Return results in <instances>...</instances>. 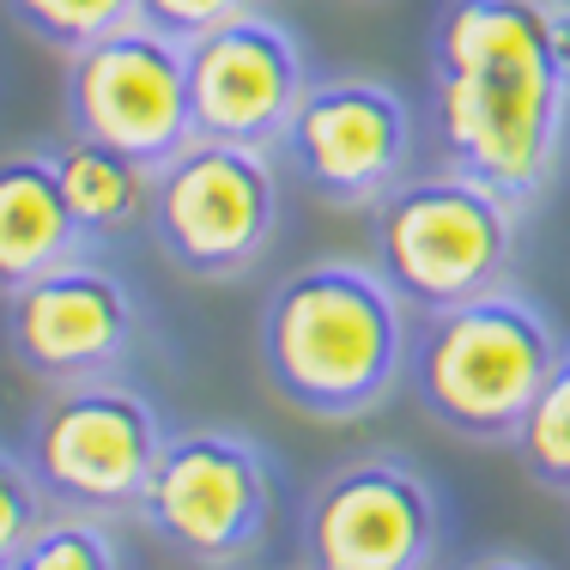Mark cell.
Masks as SVG:
<instances>
[{
	"label": "cell",
	"instance_id": "obj_8",
	"mask_svg": "<svg viewBox=\"0 0 570 570\" xmlns=\"http://www.w3.org/2000/svg\"><path fill=\"white\" fill-rule=\"evenodd\" d=\"M443 552V504L406 455L341 461L297 515L304 570H431Z\"/></svg>",
	"mask_w": 570,
	"mask_h": 570
},
{
	"label": "cell",
	"instance_id": "obj_9",
	"mask_svg": "<svg viewBox=\"0 0 570 570\" xmlns=\"http://www.w3.org/2000/svg\"><path fill=\"white\" fill-rule=\"evenodd\" d=\"M67 134L121 146L140 165H165L195 140L188 110V49L153 24H121L67 56Z\"/></svg>",
	"mask_w": 570,
	"mask_h": 570
},
{
	"label": "cell",
	"instance_id": "obj_1",
	"mask_svg": "<svg viewBox=\"0 0 570 570\" xmlns=\"http://www.w3.org/2000/svg\"><path fill=\"white\" fill-rule=\"evenodd\" d=\"M431 116L443 158L528 213L559 176L570 134V7L443 0Z\"/></svg>",
	"mask_w": 570,
	"mask_h": 570
},
{
	"label": "cell",
	"instance_id": "obj_4",
	"mask_svg": "<svg viewBox=\"0 0 570 570\" xmlns=\"http://www.w3.org/2000/svg\"><path fill=\"white\" fill-rule=\"evenodd\" d=\"M371 230L376 267L395 285V297L431 316V309L510 285L522 207H510L480 176L443 165L431 176H401L371 207Z\"/></svg>",
	"mask_w": 570,
	"mask_h": 570
},
{
	"label": "cell",
	"instance_id": "obj_14",
	"mask_svg": "<svg viewBox=\"0 0 570 570\" xmlns=\"http://www.w3.org/2000/svg\"><path fill=\"white\" fill-rule=\"evenodd\" d=\"M49 158H56V183L79 237L116 243L146 225V213H153V165H140L121 146L86 140V134H67Z\"/></svg>",
	"mask_w": 570,
	"mask_h": 570
},
{
	"label": "cell",
	"instance_id": "obj_21",
	"mask_svg": "<svg viewBox=\"0 0 570 570\" xmlns=\"http://www.w3.org/2000/svg\"><path fill=\"white\" fill-rule=\"evenodd\" d=\"M547 7H570V0H547Z\"/></svg>",
	"mask_w": 570,
	"mask_h": 570
},
{
	"label": "cell",
	"instance_id": "obj_6",
	"mask_svg": "<svg viewBox=\"0 0 570 570\" xmlns=\"http://www.w3.org/2000/svg\"><path fill=\"white\" fill-rule=\"evenodd\" d=\"M158 450H165V425L153 401L116 376H91V383L49 389L24 461L56 510L110 522V515L140 510Z\"/></svg>",
	"mask_w": 570,
	"mask_h": 570
},
{
	"label": "cell",
	"instance_id": "obj_20",
	"mask_svg": "<svg viewBox=\"0 0 570 570\" xmlns=\"http://www.w3.org/2000/svg\"><path fill=\"white\" fill-rule=\"evenodd\" d=\"M461 570H534V564L515 559V552H485V559H473V564H461Z\"/></svg>",
	"mask_w": 570,
	"mask_h": 570
},
{
	"label": "cell",
	"instance_id": "obj_16",
	"mask_svg": "<svg viewBox=\"0 0 570 570\" xmlns=\"http://www.w3.org/2000/svg\"><path fill=\"white\" fill-rule=\"evenodd\" d=\"M7 570H121V552L110 540V528L98 515H73L56 510L19 552L7 559Z\"/></svg>",
	"mask_w": 570,
	"mask_h": 570
},
{
	"label": "cell",
	"instance_id": "obj_5",
	"mask_svg": "<svg viewBox=\"0 0 570 570\" xmlns=\"http://www.w3.org/2000/svg\"><path fill=\"white\" fill-rule=\"evenodd\" d=\"M158 249L195 279H237L279 237V170L274 153L195 134L153 170Z\"/></svg>",
	"mask_w": 570,
	"mask_h": 570
},
{
	"label": "cell",
	"instance_id": "obj_7",
	"mask_svg": "<svg viewBox=\"0 0 570 570\" xmlns=\"http://www.w3.org/2000/svg\"><path fill=\"white\" fill-rule=\"evenodd\" d=\"M140 515L170 552L200 570L243 564L274 515V461L243 431H183L165 438L146 480Z\"/></svg>",
	"mask_w": 570,
	"mask_h": 570
},
{
	"label": "cell",
	"instance_id": "obj_17",
	"mask_svg": "<svg viewBox=\"0 0 570 570\" xmlns=\"http://www.w3.org/2000/svg\"><path fill=\"white\" fill-rule=\"evenodd\" d=\"M7 12L37 37V43H56V49H86L98 37L121 31V24L140 19V0H7Z\"/></svg>",
	"mask_w": 570,
	"mask_h": 570
},
{
	"label": "cell",
	"instance_id": "obj_19",
	"mask_svg": "<svg viewBox=\"0 0 570 570\" xmlns=\"http://www.w3.org/2000/svg\"><path fill=\"white\" fill-rule=\"evenodd\" d=\"M237 12H249V0H140V24L176 37V43H195V37L219 31Z\"/></svg>",
	"mask_w": 570,
	"mask_h": 570
},
{
	"label": "cell",
	"instance_id": "obj_15",
	"mask_svg": "<svg viewBox=\"0 0 570 570\" xmlns=\"http://www.w3.org/2000/svg\"><path fill=\"white\" fill-rule=\"evenodd\" d=\"M515 455H522L528 480L570 498V352H559V364L540 383L522 431H515Z\"/></svg>",
	"mask_w": 570,
	"mask_h": 570
},
{
	"label": "cell",
	"instance_id": "obj_2",
	"mask_svg": "<svg viewBox=\"0 0 570 570\" xmlns=\"http://www.w3.org/2000/svg\"><path fill=\"white\" fill-rule=\"evenodd\" d=\"M267 389L304 419L376 413L406 371V304L371 262H309L262 304Z\"/></svg>",
	"mask_w": 570,
	"mask_h": 570
},
{
	"label": "cell",
	"instance_id": "obj_22",
	"mask_svg": "<svg viewBox=\"0 0 570 570\" xmlns=\"http://www.w3.org/2000/svg\"><path fill=\"white\" fill-rule=\"evenodd\" d=\"M0 570H7V564H0Z\"/></svg>",
	"mask_w": 570,
	"mask_h": 570
},
{
	"label": "cell",
	"instance_id": "obj_18",
	"mask_svg": "<svg viewBox=\"0 0 570 570\" xmlns=\"http://www.w3.org/2000/svg\"><path fill=\"white\" fill-rule=\"evenodd\" d=\"M56 515V504L43 498V485H37L31 461L7 455L0 450V564L12 559V552L24 547V540L37 534V528Z\"/></svg>",
	"mask_w": 570,
	"mask_h": 570
},
{
	"label": "cell",
	"instance_id": "obj_10",
	"mask_svg": "<svg viewBox=\"0 0 570 570\" xmlns=\"http://www.w3.org/2000/svg\"><path fill=\"white\" fill-rule=\"evenodd\" d=\"M279 153L328 207H376L413 170V110L383 79H309Z\"/></svg>",
	"mask_w": 570,
	"mask_h": 570
},
{
	"label": "cell",
	"instance_id": "obj_11",
	"mask_svg": "<svg viewBox=\"0 0 570 570\" xmlns=\"http://www.w3.org/2000/svg\"><path fill=\"white\" fill-rule=\"evenodd\" d=\"M188 49V110L195 134L274 153L292 128L297 98L309 91L304 43L267 12H237Z\"/></svg>",
	"mask_w": 570,
	"mask_h": 570
},
{
	"label": "cell",
	"instance_id": "obj_3",
	"mask_svg": "<svg viewBox=\"0 0 570 570\" xmlns=\"http://www.w3.org/2000/svg\"><path fill=\"white\" fill-rule=\"evenodd\" d=\"M559 352L552 322L522 292L498 285L468 304L431 309L419 341L406 346V376L443 431L468 443H515Z\"/></svg>",
	"mask_w": 570,
	"mask_h": 570
},
{
	"label": "cell",
	"instance_id": "obj_12",
	"mask_svg": "<svg viewBox=\"0 0 570 570\" xmlns=\"http://www.w3.org/2000/svg\"><path fill=\"white\" fill-rule=\"evenodd\" d=\"M134 328L140 309L128 285L86 255L7 292V346L43 389L116 376L134 352Z\"/></svg>",
	"mask_w": 570,
	"mask_h": 570
},
{
	"label": "cell",
	"instance_id": "obj_13",
	"mask_svg": "<svg viewBox=\"0 0 570 570\" xmlns=\"http://www.w3.org/2000/svg\"><path fill=\"white\" fill-rule=\"evenodd\" d=\"M79 225L61 200L56 158L12 153L0 158V292H19L24 279L79 255Z\"/></svg>",
	"mask_w": 570,
	"mask_h": 570
}]
</instances>
